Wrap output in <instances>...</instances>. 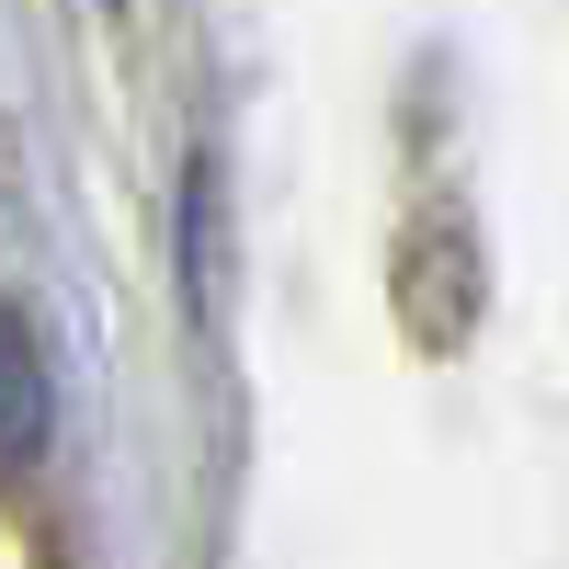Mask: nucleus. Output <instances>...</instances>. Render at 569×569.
Listing matches in <instances>:
<instances>
[{"label":"nucleus","instance_id":"nucleus-1","mask_svg":"<svg viewBox=\"0 0 569 569\" xmlns=\"http://www.w3.org/2000/svg\"><path fill=\"white\" fill-rule=\"evenodd\" d=\"M46 445V353H34V330L0 308V467H23Z\"/></svg>","mask_w":569,"mask_h":569}]
</instances>
